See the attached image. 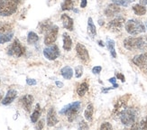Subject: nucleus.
I'll return each instance as SVG.
<instances>
[{"instance_id":"obj_45","label":"nucleus","mask_w":147,"mask_h":130,"mask_svg":"<svg viewBox=\"0 0 147 130\" xmlns=\"http://www.w3.org/2000/svg\"><path fill=\"white\" fill-rule=\"evenodd\" d=\"M73 11L76 12V13H79V10H78V9H74V8H73Z\"/></svg>"},{"instance_id":"obj_15","label":"nucleus","mask_w":147,"mask_h":130,"mask_svg":"<svg viewBox=\"0 0 147 130\" xmlns=\"http://www.w3.org/2000/svg\"><path fill=\"white\" fill-rule=\"evenodd\" d=\"M58 123V118L56 116V111L53 108H51L47 113V126L53 127Z\"/></svg>"},{"instance_id":"obj_26","label":"nucleus","mask_w":147,"mask_h":130,"mask_svg":"<svg viewBox=\"0 0 147 130\" xmlns=\"http://www.w3.org/2000/svg\"><path fill=\"white\" fill-rule=\"evenodd\" d=\"M88 90V82H82L77 89V93L80 97H83Z\"/></svg>"},{"instance_id":"obj_10","label":"nucleus","mask_w":147,"mask_h":130,"mask_svg":"<svg viewBox=\"0 0 147 130\" xmlns=\"http://www.w3.org/2000/svg\"><path fill=\"white\" fill-rule=\"evenodd\" d=\"M76 53L77 55L80 58V60L84 62V63H88L90 58H89V54H88V51L87 50V48L83 45L82 43H77L76 45Z\"/></svg>"},{"instance_id":"obj_38","label":"nucleus","mask_w":147,"mask_h":130,"mask_svg":"<svg viewBox=\"0 0 147 130\" xmlns=\"http://www.w3.org/2000/svg\"><path fill=\"white\" fill-rule=\"evenodd\" d=\"M87 4H88L87 0H81V1H80V7L81 8H85L87 6Z\"/></svg>"},{"instance_id":"obj_33","label":"nucleus","mask_w":147,"mask_h":130,"mask_svg":"<svg viewBox=\"0 0 147 130\" xmlns=\"http://www.w3.org/2000/svg\"><path fill=\"white\" fill-rule=\"evenodd\" d=\"M112 128H113L112 125L110 124V123H108V122H104L100 127L101 130H107V129H112Z\"/></svg>"},{"instance_id":"obj_23","label":"nucleus","mask_w":147,"mask_h":130,"mask_svg":"<svg viewBox=\"0 0 147 130\" xmlns=\"http://www.w3.org/2000/svg\"><path fill=\"white\" fill-rule=\"evenodd\" d=\"M133 11L137 16H144L146 14V8L145 6L141 4H136L133 6Z\"/></svg>"},{"instance_id":"obj_32","label":"nucleus","mask_w":147,"mask_h":130,"mask_svg":"<svg viewBox=\"0 0 147 130\" xmlns=\"http://www.w3.org/2000/svg\"><path fill=\"white\" fill-rule=\"evenodd\" d=\"M139 126H137L136 128H142V129H147V116L144 118L141 122L139 123Z\"/></svg>"},{"instance_id":"obj_20","label":"nucleus","mask_w":147,"mask_h":130,"mask_svg":"<svg viewBox=\"0 0 147 130\" xmlns=\"http://www.w3.org/2000/svg\"><path fill=\"white\" fill-rule=\"evenodd\" d=\"M87 32L88 35L94 38L96 35H97V29H96V26L94 24L93 19L91 17H88V27H87Z\"/></svg>"},{"instance_id":"obj_35","label":"nucleus","mask_w":147,"mask_h":130,"mask_svg":"<svg viewBox=\"0 0 147 130\" xmlns=\"http://www.w3.org/2000/svg\"><path fill=\"white\" fill-rule=\"evenodd\" d=\"M80 129H88V126L87 123L84 121V120H82L80 123V127H79Z\"/></svg>"},{"instance_id":"obj_40","label":"nucleus","mask_w":147,"mask_h":130,"mask_svg":"<svg viewBox=\"0 0 147 130\" xmlns=\"http://www.w3.org/2000/svg\"><path fill=\"white\" fill-rule=\"evenodd\" d=\"M108 81L111 82L112 84H116V82H117V77H113V78H110V79L108 80Z\"/></svg>"},{"instance_id":"obj_24","label":"nucleus","mask_w":147,"mask_h":130,"mask_svg":"<svg viewBox=\"0 0 147 130\" xmlns=\"http://www.w3.org/2000/svg\"><path fill=\"white\" fill-rule=\"evenodd\" d=\"M107 47L109 51V53L113 58H117V53H116V49H115V42L111 39H107Z\"/></svg>"},{"instance_id":"obj_31","label":"nucleus","mask_w":147,"mask_h":130,"mask_svg":"<svg viewBox=\"0 0 147 130\" xmlns=\"http://www.w3.org/2000/svg\"><path fill=\"white\" fill-rule=\"evenodd\" d=\"M82 73H83V67L81 65L80 66H77L76 69H75V76L76 78H80L82 76Z\"/></svg>"},{"instance_id":"obj_3","label":"nucleus","mask_w":147,"mask_h":130,"mask_svg":"<svg viewBox=\"0 0 147 130\" xmlns=\"http://www.w3.org/2000/svg\"><path fill=\"white\" fill-rule=\"evenodd\" d=\"M80 109V102L75 101L72 103H69L68 105L64 106L60 110V115H64L68 116V119L69 122H72L77 116V114L79 113Z\"/></svg>"},{"instance_id":"obj_17","label":"nucleus","mask_w":147,"mask_h":130,"mask_svg":"<svg viewBox=\"0 0 147 130\" xmlns=\"http://www.w3.org/2000/svg\"><path fill=\"white\" fill-rule=\"evenodd\" d=\"M120 12V7H118V5L116 4H111L107 6L105 10V14L107 16H113L115 15H117V13Z\"/></svg>"},{"instance_id":"obj_42","label":"nucleus","mask_w":147,"mask_h":130,"mask_svg":"<svg viewBox=\"0 0 147 130\" xmlns=\"http://www.w3.org/2000/svg\"><path fill=\"white\" fill-rule=\"evenodd\" d=\"M140 4L143 5H147V0H139Z\"/></svg>"},{"instance_id":"obj_18","label":"nucleus","mask_w":147,"mask_h":130,"mask_svg":"<svg viewBox=\"0 0 147 130\" xmlns=\"http://www.w3.org/2000/svg\"><path fill=\"white\" fill-rule=\"evenodd\" d=\"M62 39H63V49L67 51H71V46H72V40H71V36H69L67 32H63Z\"/></svg>"},{"instance_id":"obj_11","label":"nucleus","mask_w":147,"mask_h":130,"mask_svg":"<svg viewBox=\"0 0 147 130\" xmlns=\"http://www.w3.org/2000/svg\"><path fill=\"white\" fill-rule=\"evenodd\" d=\"M124 24H125V18L122 16H117L108 23L107 28L113 32H119L121 31V28L123 27Z\"/></svg>"},{"instance_id":"obj_43","label":"nucleus","mask_w":147,"mask_h":130,"mask_svg":"<svg viewBox=\"0 0 147 130\" xmlns=\"http://www.w3.org/2000/svg\"><path fill=\"white\" fill-rule=\"evenodd\" d=\"M144 51H145V53H144V54L147 56V38H146V43H145V46H144Z\"/></svg>"},{"instance_id":"obj_39","label":"nucleus","mask_w":147,"mask_h":130,"mask_svg":"<svg viewBox=\"0 0 147 130\" xmlns=\"http://www.w3.org/2000/svg\"><path fill=\"white\" fill-rule=\"evenodd\" d=\"M36 128L37 129H42V128H43V121L42 120H41L39 123H38V126L36 127Z\"/></svg>"},{"instance_id":"obj_30","label":"nucleus","mask_w":147,"mask_h":130,"mask_svg":"<svg viewBox=\"0 0 147 130\" xmlns=\"http://www.w3.org/2000/svg\"><path fill=\"white\" fill-rule=\"evenodd\" d=\"M112 2L114 4H116L117 5H121V6H127L131 3L129 0H112Z\"/></svg>"},{"instance_id":"obj_13","label":"nucleus","mask_w":147,"mask_h":130,"mask_svg":"<svg viewBox=\"0 0 147 130\" xmlns=\"http://www.w3.org/2000/svg\"><path fill=\"white\" fill-rule=\"evenodd\" d=\"M61 19L62 21V25L63 27L65 29H67L68 31H73L74 29V22H73V19L68 16L67 14H62L61 16Z\"/></svg>"},{"instance_id":"obj_36","label":"nucleus","mask_w":147,"mask_h":130,"mask_svg":"<svg viewBox=\"0 0 147 130\" xmlns=\"http://www.w3.org/2000/svg\"><path fill=\"white\" fill-rule=\"evenodd\" d=\"M26 83L28 84L29 86H33V85H36V81L35 80H33V79H29V78H27L26 79Z\"/></svg>"},{"instance_id":"obj_34","label":"nucleus","mask_w":147,"mask_h":130,"mask_svg":"<svg viewBox=\"0 0 147 130\" xmlns=\"http://www.w3.org/2000/svg\"><path fill=\"white\" fill-rule=\"evenodd\" d=\"M102 70V67L101 66H95V67H93V69H92V72H93V74H99L100 73V71Z\"/></svg>"},{"instance_id":"obj_29","label":"nucleus","mask_w":147,"mask_h":130,"mask_svg":"<svg viewBox=\"0 0 147 130\" xmlns=\"http://www.w3.org/2000/svg\"><path fill=\"white\" fill-rule=\"evenodd\" d=\"M53 25L51 24V23L48 21V22H42L40 24V32H48L50 30V28L52 27Z\"/></svg>"},{"instance_id":"obj_7","label":"nucleus","mask_w":147,"mask_h":130,"mask_svg":"<svg viewBox=\"0 0 147 130\" xmlns=\"http://www.w3.org/2000/svg\"><path fill=\"white\" fill-rule=\"evenodd\" d=\"M14 32L11 31V26L8 24L0 27V44L8 43L12 40Z\"/></svg>"},{"instance_id":"obj_27","label":"nucleus","mask_w":147,"mask_h":130,"mask_svg":"<svg viewBox=\"0 0 147 130\" xmlns=\"http://www.w3.org/2000/svg\"><path fill=\"white\" fill-rule=\"evenodd\" d=\"M39 41V36L34 32H29L27 35V43L29 44H35Z\"/></svg>"},{"instance_id":"obj_28","label":"nucleus","mask_w":147,"mask_h":130,"mask_svg":"<svg viewBox=\"0 0 147 130\" xmlns=\"http://www.w3.org/2000/svg\"><path fill=\"white\" fill-rule=\"evenodd\" d=\"M61 10L62 11L73 10V1L72 0H63V2L61 3Z\"/></svg>"},{"instance_id":"obj_21","label":"nucleus","mask_w":147,"mask_h":130,"mask_svg":"<svg viewBox=\"0 0 147 130\" xmlns=\"http://www.w3.org/2000/svg\"><path fill=\"white\" fill-rule=\"evenodd\" d=\"M61 74L65 80H71L73 76V70L69 66H65L61 70Z\"/></svg>"},{"instance_id":"obj_9","label":"nucleus","mask_w":147,"mask_h":130,"mask_svg":"<svg viewBox=\"0 0 147 130\" xmlns=\"http://www.w3.org/2000/svg\"><path fill=\"white\" fill-rule=\"evenodd\" d=\"M59 32V27L57 25H53L50 30L46 32L45 37H44V44L45 45H52L56 40Z\"/></svg>"},{"instance_id":"obj_12","label":"nucleus","mask_w":147,"mask_h":130,"mask_svg":"<svg viewBox=\"0 0 147 130\" xmlns=\"http://www.w3.org/2000/svg\"><path fill=\"white\" fill-rule=\"evenodd\" d=\"M33 101H34V97L30 94L24 95L20 99V104L22 105V107L24 108V109L25 110V111H27V112L31 111L32 105H33Z\"/></svg>"},{"instance_id":"obj_2","label":"nucleus","mask_w":147,"mask_h":130,"mask_svg":"<svg viewBox=\"0 0 147 130\" xmlns=\"http://www.w3.org/2000/svg\"><path fill=\"white\" fill-rule=\"evenodd\" d=\"M146 38L143 37H127L124 40V47L128 51L144 50Z\"/></svg>"},{"instance_id":"obj_47","label":"nucleus","mask_w":147,"mask_h":130,"mask_svg":"<svg viewBox=\"0 0 147 130\" xmlns=\"http://www.w3.org/2000/svg\"><path fill=\"white\" fill-rule=\"evenodd\" d=\"M1 100H2V95H0V101H2Z\"/></svg>"},{"instance_id":"obj_41","label":"nucleus","mask_w":147,"mask_h":130,"mask_svg":"<svg viewBox=\"0 0 147 130\" xmlns=\"http://www.w3.org/2000/svg\"><path fill=\"white\" fill-rule=\"evenodd\" d=\"M55 84H56L57 87H58V88H62V87H63V83L61 82V81H57L55 82Z\"/></svg>"},{"instance_id":"obj_14","label":"nucleus","mask_w":147,"mask_h":130,"mask_svg":"<svg viewBox=\"0 0 147 130\" xmlns=\"http://www.w3.org/2000/svg\"><path fill=\"white\" fill-rule=\"evenodd\" d=\"M16 96H17V91H16V90L11 89L8 90L7 93L5 94V97L2 100L1 103L3 104V105H5V106H7V105L11 104L13 101L16 100Z\"/></svg>"},{"instance_id":"obj_8","label":"nucleus","mask_w":147,"mask_h":130,"mask_svg":"<svg viewBox=\"0 0 147 130\" xmlns=\"http://www.w3.org/2000/svg\"><path fill=\"white\" fill-rule=\"evenodd\" d=\"M43 55L49 61H54L60 56V50L57 45L53 44L49 47L44 48L43 50Z\"/></svg>"},{"instance_id":"obj_37","label":"nucleus","mask_w":147,"mask_h":130,"mask_svg":"<svg viewBox=\"0 0 147 130\" xmlns=\"http://www.w3.org/2000/svg\"><path fill=\"white\" fill-rule=\"evenodd\" d=\"M117 79L121 80V81H122V82L125 81V76L122 73H117Z\"/></svg>"},{"instance_id":"obj_16","label":"nucleus","mask_w":147,"mask_h":130,"mask_svg":"<svg viewBox=\"0 0 147 130\" xmlns=\"http://www.w3.org/2000/svg\"><path fill=\"white\" fill-rule=\"evenodd\" d=\"M126 98H127V96H125V97L121 98L119 100H117V102L116 103V105H115V108H114V114L119 115L125 108L126 101H127Z\"/></svg>"},{"instance_id":"obj_5","label":"nucleus","mask_w":147,"mask_h":130,"mask_svg":"<svg viewBox=\"0 0 147 130\" xmlns=\"http://www.w3.org/2000/svg\"><path fill=\"white\" fill-rule=\"evenodd\" d=\"M125 30L131 35H137L139 34L145 32V27L144 24L139 21L135 20V19H131L125 23Z\"/></svg>"},{"instance_id":"obj_49","label":"nucleus","mask_w":147,"mask_h":130,"mask_svg":"<svg viewBox=\"0 0 147 130\" xmlns=\"http://www.w3.org/2000/svg\"><path fill=\"white\" fill-rule=\"evenodd\" d=\"M146 27H147V24H146Z\"/></svg>"},{"instance_id":"obj_25","label":"nucleus","mask_w":147,"mask_h":130,"mask_svg":"<svg viewBox=\"0 0 147 130\" xmlns=\"http://www.w3.org/2000/svg\"><path fill=\"white\" fill-rule=\"evenodd\" d=\"M84 116L88 121H92L93 118V105L92 104H88L87 106L85 111H84Z\"/></svg>"},{"instance_id":"obj_1","label":"nucleus","mask_w":147,"mask_h":130,"mask_svg":"<svg viewBox=\"0 0 147 130\" xmlns=\"http://www.w3.org/2000/svg\"><path fill=\"white\" fill-rule=\"evenodd\" d=\"M20 0H0V16H9L17 10Z\"/></svg>"},{"instance_id":"obj_19","label":"nucleus","mask_w":147,"mask_h":130,"mask_svg":"<svg viewBox=\"0 0 147 130\" xmlns=\"http://www.w3.org/2000/svg\"><path fill=\"white\" fill-rule=\"evenodd\" d=\"M133 62L138 67H144V65L146 64V62H147V56L144 53L136 55V57H134Z\"/></svg>"},{"instance_id":"obj_48","label":"nucleus","mask_w":147,"mask_h":130,"mask_svg":"<svg viewBox=\"0 0 147 130\" xmlns=\"http://www.w3.org/2000/svg\"><path fill=\"white\" fill-rule=\"evenodd\" d=\"M129 1H130V2H134V1H135V0H129Z\"/></svg>"},{"instance_id":"obj_22","label":"nucleus","mask_w":147,"mask_h":130,"mask_svg":"<svg viewBox=\"0 0 147 130\" xmlns=\"http://www.w3.org/2000/svg\"><path fill=\"white\" fill-rule=\"evenodd\" d=\"M40 116H41V108H40L39 104H36L34 112H33V114L31 115V121H32V123H34H34H36L38 121V119H39Z\"/></svg>"},{"instance_id":"obj_6","label":"nucleus","mask_w":147,"mask_h":130,"mask_svg":"<svg viewBox=\"0 0 147 130\" xmlns=\"http://www.w3.org/2000/svg\"><path fill=\"white\" fill-rule=\"evenodd\" d=\"M25 53V47L18 39H15L13 43L7 48V54L10 56L21 57Z\"/></svg>"},{"instance_id":"obj_44","label":"nucleus","mask_w":147,"mask_h":130,"mask_svg":"<svg viewBox=\"0 0 147 130\" xmlns=\"http://www.w3.org/2000/svg\"><path fill=\"white\" fill-rule=\"evenodd\" d=\"M98 43L100 45L101 47H104V46H105V45L103 44V42H102V41H98Z\"/></svg>"},{"instance_id":"obj_4","label":"nucleus","mask_w":147,"mask_h":130,"mask_svg":"<svg viewBox=\"0 0 147 130\" xmlns=\"http://www.w3.org/2000/svg\"><path fill=\"white\" fill-rule=\"evenodd\" d=\"M119 118L123 125H125V127H131L136 122L137 112L135 108H125L119 114Z\"/></svg>"},{"instance_id":"obj_46","label":"nucleus","mask_w":147,"mask_h":130,"mask_svg":"<svg viewBox=\"0 0 147 130\" xmlns=\"http://www.w3.org/2000/svg\"><path fill=\"white\" fill-rule=\"evenodd\" d=\"M102 22H103V21H102V20H99V24H100V25L103 24V23H102Z\"/></svg>"}]
</instances>
